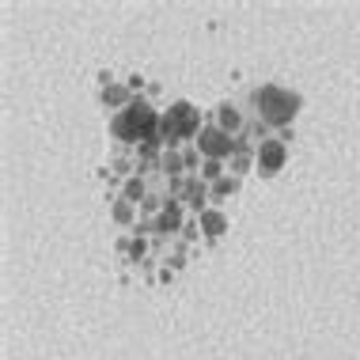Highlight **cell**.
<instances>
[{
    "instance_id": "7",
    "label": "cell",
    "mask_w": 360,
    "mask_h": 360,
    "mask_svg": "<svg viewBox=\"0 0 360 360\" xmlns=\"http://www.w3.org/2000/svg\"><path fill=\"white\" fill-rule=\"evenodd\" d=\"M103 95H106V103H125V106L133 103V99H129V91H125V87H118V84H110Z\"/></svg>"
},
{
    "instance_id": "3",
    "label": "cell",
    "mask_w": 360,
    "mask_h": 360,
    "mask_svg": "<svg viewBox=\"0 0 360 360\" xmlns=\"http://www.w3.org/2000/svg\"><path fill=\"white\" fill-rule=\"evenodd\" d=\"M160 129H163V137H190V133H198V110H193L190 103H174L167 114H163V122H160Z\"/></svg>"
},
{
    "instance_id": "1",
    "label": "cell",
    "mask_w": 360,
    "mask_h": 360,
    "mask_svg": "<svg viewBox=\"0 0 360 360\" xmlns=\"http://www.w3.org/2000/svg\"><path fill=\"white\" fill-rule=\"evenodd\" d=\"M255 106H258L262 122H269V125H285V122L296 118L300 99H296L292 91H285V87L266 84V87H258V91H255Z\"/></svg>"
},
{
    "instance_id": "8",
    "label": "cell",
    "mask_w": 360,
    "mask_h": 360,
    "mask_svg": "<svg viewBox=\"0 0 360 360\" xmlns=\"http://www.w3.org/2000/svg\"><path fill=\"white\" fill-rule=\"evenodd\" d=\"M201 224H205V228L212 231V236H217V231H224V217H220V212H201Z\"/></svg>"
},
{
    "instance_id": "5",
    "label": "cell",
    "mask_w": 360,
    "mask_h": 360,
    "mask_svg": "<svg viewBox=\"0 0 360 360\" xmlns=\"http://www.w3.org/2000/svg\"><path fill=\"white\" fill-rule=\"evenodd\" d=\"M285 144L281 141H262V148H258V171L262 174H277L281 167H285Z\"/></svg>"
},
{
    "instance_id": "9",
    "label": "cell",
    "mask_w": 360,
    "mask_h": 360,
    "mask_svg": "<svg viewBox=\"0 0 360 360\" xmlns=\"http://www.w3.org/2000/svg\"><path fill=\"white\" fill-rule=\"evenodd\" d=\"M205 179H217V182H220V163H217V160L205 163Z\"/></svg>"
},
{
    "instance_id": "10",
    "label": "cell",
    "mask_w": 360,
    "mask_h": 360,
    "mask_svg": "<svg viewBox=\"0 0 360 360\" xmlns=\"http://www.w3.org/2000/svg\"><path fill=\"white\" fill-rule=\"evenodd\" d=\"M231 190H236V179H220L217 182V193H231Z\"/></svg>"
},
{
    "instance_id": "11",
    "label": "cell",
    "mask_w": 360,
    "mask_h": 360,
    "mask_svg": "<svg viewBox=\"0 0 360 360\" xmlns=\"http://www.w3.org/2000/svg\"><path fill=\"white\" fill-rule=\"evenodd\" d=\"M137 193H141V182H137V179H133V182H129V186H125V198H137Z\"/></svg>"
},
{
    "instance_id": "2",
    "label": "cell",
    "mask_w": 360,
    "mask_h": 360,
    "mask_svg": "<svg viewBox=\"0 0 360 360\" xmlns=\"http://www.w3.org/2000/svg\"><path fill=\"white\" fill-rule=\"evenodd\" d=\"M155 110L144 99H133L125 110H118V118L110 122V129H114V137H122V141H141L144 133H152L155 129Z\"/></svg>"
},
{
    "instance_id": "6",
    "label": "cell",
    "mask_w": 360,
    "mask_h": 360,
    "mask_svg": "<svg viewBox=\"0 0 360 360\" xmlns=\"http://www.w3.org/2000/svg\"><path fill=\"white\" fill-rule=\"evenodd\" d=\"M220 129H224V133H228V129H239V114H236V106H231V103L220 106Z\"/></svg>"
},
{
    "instance_id": "4",
    "label": "cell",
    "mask_w": 360,
    "mask_h": 360,
    "mask_svg": "<svg viewBox=\"0 0 360 360\" xmlns=\"http://www.w3.org/2000/svg\"><path fill=\"white\" fill-rule=\"evenodd\" d=\"M198 144H201V152H205L209 160H220V155L231 152V137L220 129V125H205V129L198 133Z\"/></svg>"
}]
</instances>
